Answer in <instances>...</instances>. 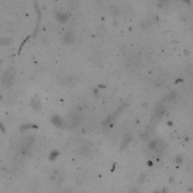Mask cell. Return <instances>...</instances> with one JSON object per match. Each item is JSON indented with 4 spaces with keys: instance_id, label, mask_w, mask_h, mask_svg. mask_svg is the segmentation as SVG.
Listing matches in <instances>:
<instances>
[{
    "instance_id": "obj_7",
    "label": "cell",
    "mask_w": 193,
    "mask_h": 193,
    "mask_svg": "<svg viewBox=\"0 0 193 193\" xmlns=\"http://www.w3.org/2000/svg\"><path fill=\"white\" fill-rule=\"evenodd\" d=\"M110 13L113 15V16H116L118 14V10L116 7H112L110 8Z\"/></svg>"
},
{
    "instance_id": "obj_5",
    "label": "cell",
    "mask_w": 193,
    "mask_h": 193,
    "mask_svg": "<svg viewBox=\"0 0 193 193\" xmlns=\"http://www.w3.org/2000/svg\"><path fill=\"white\" fill-rule=\"evenodd\" d=\"M31 104H32V106L35 109H39L40 107V102H39V100H36V99H34V100H32V103H31Z\"/></svg>"
},
{
    "instance_id": "obj_8",
    "label": "cell",
    "mask_w": 193,
    "mask_h": 193,
    "mask_svg": "<svg viewBox=\"0 0 193 193\" xmlns=\"http://www.w3.org/2000/svg\"><path fill=\"white\" fill-rule=\"evenodd\" d=\"M156 143H157V141H156V140H152V141L149 143V148L150 149H155Z\"/></svg>"
},
{
    "instance_id": "obj_2",
    "label": "cell",
    "mask_w": 193,
    "mask_h": 193,
    "mask_svg": "<svg viewBox=\"0 0 193 193\" xmlns=\"http://www.w3.org/2000/svg\"><path fill=\"white\" fill-rule=\"evenodd\" d=\"M64 42L66 44H71L74 41V35L71 32H68L65 33L64 36Z\"/></svg>"
},
{
    "instance_id": "obj_3",
    "label": "cell",
    "mask_w": 193,
    "mask_h": 193,
    "mask_svg": "<svg viewBox=\"0 0 193 193\" xmlns=\"http://www.w3.org/2000/svg\"><path fill=\"white\" fill-rule=\"evenodd\" d=\"M97 33L99 36L103 37L104 35L106 34V28L105 26L100 25L97 27Z\"/></svg>"
},
{
    "instance_id": "obj_6",
    "label": "cell",
    "mask_w": 193,
    "mask_h": 193,
    "mask_svg": "<svg viewBox=\"0 0 193 193\" xmlns=\"http://www.w3.org/2000/svg\"><path fill=\"white\" fill-rule=\"evenodd\" d=\"M140 137H141V139L143 140H148L149 139L150 135H149V134L148 132H143Z\"/></svg>"
},
{
    "instance_id": "obj_4",
    "label": "cell",
    "mask_w": 193,
    "mask_h": 193,
    "mask_svg": "<svg viewBox=\"0 0 193 193\" xmlns=\"http://www.w3.org/2000/svg\"><path fill=\"white\" fill-rule=\"evenodd\" d=\"M176 92L175 91H170L168 95H167V97H165V101H167V102H170V101H172L174 100V99L175 98V97H176Z\"/></svg>"
},
{
    "instance_id": "obj_9",
    "label": "cell",
    "mask_w": 193,
    "mask_h": 193,
    "mask_svg": "<svg viewBox=\"0 0 193 193\" xmlns=\"http://www.w3.org/2000/svg\"><path fill=\"white\" fill-rule=\"evenodd\" d=\"M54 122L57 124V125H60V124H61V120L58 118V117H54Z\"/></svg>"
},
{
    "instance_id": "obj_10",
    "label": "cell",
    "mask_w": 193,
    "mask_h": 193,
    "mask_svg": "<svg viewBox=\"0 0 193 193\" xmlns=\"http://www.w3.org/2000/svg\"><path fill=\"white\" fill-rule=\"evenodd\" d=\"M131 141V137H126L125 138V140H124V145L125 146V145H127V144H128V143Z\"/></svg>"
},
{
    "instance_id": "obj_1",
    "label": "cell",
    "mask_w": 193,
    "mask_h": 193,
    "mask_svg": "<svg viewBox=\"0 0 193 193\" xmlns=\"http://www.w3.org/2000/svg\"><path fill=\"white\" fill-rule=\"evenodd\" d=\"M164 113V107L161 105V104H159V105L155 109V116L157 118H160L163 116Z\"/></svg>"
}]
</instances>
